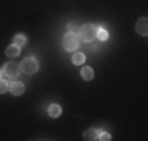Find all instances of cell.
<instances>
[{
  "label": "cell",
  "mask_w": 148,
  "mask_h": 141,
  "mask_svg": "<svg viewBox=\"0 0 148 141\" xmlns=\"http://www.w3.org/2000/svg\"><path fill=\"white\" fill-rule=\"evenodd\" d=\"M79 44H80V38L77 33L68 31V33L63 36V49H66V50H76V49L79 47Z\"/></svg>",
  "instance_id": "6da1fadb"
},
{
  "label": "cell",
  "mask_w": 148,
  "mask_h": 141,
  "mask_svg": "<svg viewBox=\"0 0 148 141\" xmlns=\"http://www.w3.org/2000/svg\"><path fill=\"white\" fill-rule=\"evenodd\" d=\"M96 33H98V27L96 25H91V24H87V25H84L82 28H80L79 35H80V39L90 42L93 39H96Z\"/></svg>",
  "instance_id": "7a4b0ae2"
},
{
  "label": "cell",
  "mask_w": 148,
  "mask_h": 141,
  "mask_svg": "<svg viewBox=\"0 0 148 141\" xmlns=\"http://www.w3.org/2000/svg\"><path fill=\"white\" fill-rule=\"evenodd\" d=\"M40 68V63L35 58H25L22 63H21V70L25 74H35Z\"/></svg>",
  "instance_id": "3957f363"
},
{
  "label": "cell",
  "mask_w": 148,
  "mask_h": 141,
  "mask_svg": "<svg viewBox=\"0 0 148 141\" xmlns=\"http://www.w3.org/2000/svg\"><path fill=\"white\" fill-rule=\"evenodd\" d=\"M3 72L8 77L14 79V77H17L21 74V64H17V63H6L5 68H3Z\"/></svg>",
  "instance_id": "277c9868"
},
{
  "label": "cell",
  "mask_w": 148,
  "mask_h": 141,
  "mask_svg": "<svg viewBox=\"0 0 148 141\" xmlns=\"http://www.w3.org/2000/svg\"><path fill=\"white\" fill-rule=\"evenodd\" d=\"M136 30H137V33H139V35L147 36V35H148V19H147V17H140V19L137 20Z\"/></svg>",
  "instance_id": "5b68a950"
},
{
  "label": "cell",
  "mask_w": 148,
  "mask_h": 141,
  "mask_svg": "<svg viewBox=\"0 0 148 141\" xmlns=\"http://www.w3.org/2000/svg\"><path fill=\"white\" fill-rule=\"evenodd\" d=\"M10 91H11L14 96H22L24 91H25V86H24L21 82H13L10 85Z\"/></svg>",
  "instance_id": "8992f818"
},
{
  "label": "cell",
  "mask_w": 148,
  "mask_h": 141,
  "mask_svg": "<svg viewBox=\"0 0 148 141\" xmlns=\"http://www.w3.org/2000/svg\"><path fill=\"white\" fill-rule=\"evenodd\" d=\"M98 136H99V132L96 129H87L84 132V140H87V141H95V140H98Z\"/></svg>",
  "instance_id": "52a82bcc"
},
{
  "label": "cell",
  "mask_w": 148,
  "mask_h": 141,
  "mask_svg": "<svg viewBox=\"0 0 148 141\" xmlns=\"http://www.w3.org/2000/svg\"><path fill=\"white\" fill-rule=\"evenodd\" d=\"M19 45H16V44H11V45H8L6 47V50H5V54L6 56H10V58H14V56H17L21 54V50H19Z\"/></svg>",
  "instance_id": "ba28073f"
},
{
  "label": "cell",
  "mask_w": 148,
  "mask_h": 141,
  "mask_svg": "<svg viewBox=\"0 0 148 141\" xmlns=\"http://www.w3.org/2000/svg\"><path fill=\"white\" fill-rule=\"evenodd\" d=\"M47 113H49V116H52V118H57V116H60V113H62V107L57 105V104H52V105H49Z\"/></svg>",
  "instance_id": "9c48e42d"
},
{
  "label": "cell",
  "mask_w": 148,
  "mask_h": 141,
  "mask_svg": "<svg viewBox=\"0 0 148 141\" xmlns=\"http://www.w3.org/2000/svg\"><path fill=\"white\" fill-rule=\"evenodd\" d=\"M84 61H85V56H84V54H80V52H76V54L73 55V63H74L76 66L82 64Z\"/></svg>",
  "instance_id": "30bf717a"
},
{
  "label": "cell",
  "mask_w": 148,
  "mask_h": 141,
  "mask_svg": "<svg viewBox=\"0 0 148 141\" xmlns=\"http://www.w3.org/2000/svg\"><path fill=\"white\" fill-rule=\"evenodd\" d=\"M80 74H82V79L84 80H91V79H93V69H91V68H82V72H80Z\"/></svg>",
  "instance_id": "8fae6325"
},
{
  "label": "cell",
  "mask_w": 148,
  "mask_h": 141,
  "mask_svg": "<svg viewBox=\"0 0 148 141\" xmlns=\"http://www.w3.org/2000/svg\"><path fill=\"white\" fill-rule=\"evenodd\" d=\"M96 38H98L99 41H106V39L109 38V33H107V30H104V28H98Z\"/></svg>",
  "instance_id": "7c38bea8"
},
{
  "label": "cell",
  "mask_w": 148,
  "mask_h": 141,
  "mask_svg": "<svg viewBox=\"0 0 148 141\" xmlns=\"http://www.w3.org/2000/svg\"><path fill=\"white\" fill-rule=\"evenodd\" d=\"M25 42H27V36H24V35H16L14 36V44L16 45L21 47V45H24Z\"/></svg>",
  "instance_id": "4fadbf2b"
},
{
  "label": "cell",
  "mask_w": 148,
  "mask_h": 141,
  "mask_svg": "<svg viewBox=\"0 0 148 141\" xmlns=\"http://www.w3.org/2000/svg\"><path fill=\"white\" fill-rule=\"evenodd\" d=\"M6 89H10V85L5 82V80H0V94L5 93Z\"/></svg>",
  "instance_id": "5bb4252c"
},
{
  "label": "cell",
  "mask_w": 148,
  "mask_h": 141,
  "mask_svg": "<svg viewBox=\"0 0 148 141\" xmlns=\"http://www.w3.org/2000/svg\"><path fill=\"white\" fill-rule=\"evenodd\" d=\"M98 140H103V141H109L110 140V133H107V132H103L99 136H98Z\"/></svg>",
  "instance_id": "9a60e30c"
},
{
  "label": "cell",
  "mask_w": 148,
  "mask_h": 141,
  "mask_svg": "<svg viewBox=\"0 0 148 141\" xmlns=\"http://www.w3.org/2000/svg\"><path fill=\"white\" fill-rule=\"evenodd\" d=\"M3 75V69H0V77H2Z\"/></svg>",
  "instance_id": "2e32d148"
}]
</instances>
